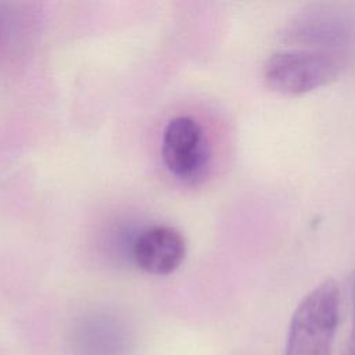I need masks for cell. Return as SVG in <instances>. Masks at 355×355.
I'll return each mask as SVG.
<instances>
[{"label":"cell","mask_w":355,"mask_h":355,"mask_svg":"<svg viewBox=\"0 0 355 355\" xmlns=\"http://www.w3.org/2000/svg\"><path fill=\"white\" fill-rule=\"evenodd\" d=\"M341 293L334 279L313 287L297 305L284 355H330L340 322Z\"/></svg>","instance_id":"obj_1"},{"label":"cell","mask_w":355,"mask_h":355,"mask_svg":"<svg viewBox=\"0 0 355 355\" xmlns=\"http://www.w3.org/2000/svg\"><path fill=\"white\" fill-rule=\"evenodd\" d=\"M341 69L343 58L338 54L294 47L269 55L263 65V80L272 92L295 97L329 85Z\"/></svg>","instance_id":"obj_2"},{"label":"cell","mask_w":355,"mask_h":355,"mask_svg":"<svg viewBox=\"0 0 355 355\" xmlns=\"http://www.w3.org/2000/svg\"><path fill=\"white\" fill-rule=\"evenodd\" d=\"M284 37L301 49L341 55L355 40V19L329 4H312L300 11L284 28Z\"/></svg>","instance_id":"obj_3"},{"label":"cell","mask_w":355,"mask_h":355,"mask_svg":"<svg viewBox=\"0 0 355 355\" xmlns=\"http://www.w3.org/2000/svg\"><path fill=\"white\" fill-rule=\"evenodd\" d=\"M161 153L168 169L190 183L204 178L211 161L204 129L190 116H178L169 121L164 130Z\"/></svg>","instance_id":"obj_4"},{"label":"cell","mask_w":355,"mask_h":355,"mask_svg":"<svg viewBox=\"0 0 355 355\" xmlns=\"http://www.w3.org/2000/svg\"><path fill=\"white\" fill-rule=\"evenodd\" d=\"M184 255V239L171 226H154L144 230L133 247L135 262L151 275L172 273L180 266Z\"/></svg>","instance_id":"obj_5"},{"label":"cell","mask_w":355,"mask_h":355,"mask_svg":"<svg viewBox=\"0 0 355 355\" xmlns=\"http://www.w3.org/2000/svg\"><path fill=\"white\" fill-rule=\"evenodd\" d=\"M354 345H355V293H354Z\"/></svg>","instance_id":"obj_6"},{"label":"cell","mask_w":355,"mask_h":355,"mask_svg":"<svg viewBox=\"0 0 355 355\" xmlns=\"http://www.w3.org/2000/svg\"><path fill=\"white\" fill-rule=\"evenodd\" d=\"M352 355H355V345H354V348H352Z\"/></svg>","instance_id":"obj_7"}]
</instances>
